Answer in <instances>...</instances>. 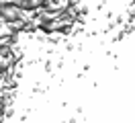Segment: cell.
<instances>
[{"label":"cell","mask_w":135,"mask_h":123,"mask_svg":"<svg viewBox=\"0 0 135 123\" xmlns=\"http://www.w3.org/2000/svg\"><path fill=\"white\" fill-rule=\"evenodd\" d=\"M43 6V0H27L23 8H31V10H37V8Z\"/></svg>","instance_id":"4"},{"label":"cell","mask_w":135,"mask_h":123,"mask_svg":"<svg viewBox=\"0 0 135 123\" xmlns=\"http://www.w3.org/2000/svg\"><path fill=\"white\" fill-rule=\"evenodd\" d=\"M8 35H17V33H12V29L8 27V23L2 21V23H0V37H8Z\"/></svg>","instance_id":"3"},{"label":"cell","mask_w":135,"mask_h":123,"mask_svg":"<svg viewBox=\"0 0 135 123\" xmlns=\"http://www.w3.org/2000/svg\"><path fill=\"white\" fill-rule=\"evenodd\" d=\"M0 16H2L6 23H10V21H15V19L21 16V8L12 6V4H0Z\"/></svg>","instance_id":"1"},{"label":"cell","mask_w":135,"mask_h":123,"mask_svg":"<svg viewBox=\"0 0 135 123\" xmlns=\"http://www.w3.org/2000/svg\"><path fill=\"white\" fill-rule=\"evenodd\" d=\"M8 27L12 29V33H21V31H25L27 29V23L23 21V19H15V21H10Z\"/></svg>","instance_id":"2"}]
</instances>
